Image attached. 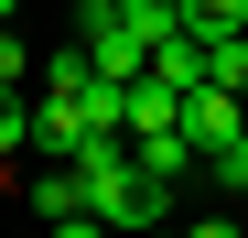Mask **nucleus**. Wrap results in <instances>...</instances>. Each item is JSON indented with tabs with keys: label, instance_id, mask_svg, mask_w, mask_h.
<instances>
[{
	"label": "nucleus",
	"instance_id": "nucleus-1",
	"mask_svg": "<svg viewBox=\"0 0 248 238\" xmlns=\"http://www.w3.org/2000/svg\"><path fill=\"white\" fill-rule=\"evenodd\" d=\"M184 141L205 152V173H216V163H227V152L248 141V87H227V76H205V87L184 98Z\"/></svg>",
	"mask_w": 248,
	"mask_h": 238
},
{
	"label": "nucleus",
	"instance_id": "nucleus-7",
	"mask_svg": "<svg viewBox=\"0 0 248 238\" xmlns=\"http://www.w3.org/2000/svg\"><path fill=\"white\" fill-rule=\"evenodd\" d=\"M0 87H32V54H22V33L0 22Z\"/></svg>",
	"mask_w": 248,
	"mask_h": 238
},
{
	"label": "nucleus",
	"instance_id": "nucleus-10",
	"mask_svg": "<svg viewBox=\"0 0 248 238\" xmlns=\"http://www.w3.org/2000/svg\"><path fill=\"white\" fill-rule=\"evenodd\" d=\"M11 11H22V0H0V22H11Z\"/></svg>",
	"mask_w": 248,
	"mask_h": 238
},
{
	"label": "nucleus",
	"instance_id": "nucleus-4",
	"mask_svg": "<svg viewBox=\"0 0 248 238\" xmlns=\"http://www.w3.org/2000/svg\"><path fill=\"white\" fill-rule=\"evenodd\" d=\"M130 141H140V173H162V184H184V173L205 163V152H194L184 130H130Z\"/></svg>",
	"mask_w": 248,
	"mask_h": 238
},
{
	"label": "nucleus",
	"instance_id": "nucleus-3",
	"mask_svg": "<svg viewBox=\"0 0 248 238\" xmlns=\"http://www.w3.org/2000/svg\"><path fill=\"white\" fill-rule=\"evenodd\" d=\"M76 33H87V54H97V76H140V65H151V33H130L119 11H97V22H76Z\"/></svg>",
	"mask_w": 248,
	"mask_h": 238
},
{
	"label": "nucleus",
	"instance_id": "nucleus-5",
	"mask_svg": "<svg viewBox=\"0 0 248 238\" xmlns=\"http://www.w3.org/2000/svg\"><path fill=\"white\" fill-rule=\"evenodd\" d=\"M184 33H248V0H184Z\"/></svg>",
	"mask_w": 248,
	"mask_h": 238
},
{
	"label": "nucleus",
	"instance_id": "nucleus-9",
	"mask_svg": "<svg viewBox=\"0 0 248 238\" xmlns=\"http://www.w3.org/2000/svg\"><path fill=\"white\" fill-rule=\"evenodd\" d=\"M97 11H119V0H76V22H97Z\"/></svg>",
	"mask_w": 248,
	"mask_h": 238
},
{
	"label": "nucleus",
	"instance_id": "nucleus-2",
	"mask_svg": "<svg viewBox=\"0 0 248 238\" xmlns=\"http://www.w3.org/2000/svg\"><path fill=\"white\" fill-rule=\"evenodd\" d=\"M32 217H44V227H97L87 173H76V163H44V173H32Z\"/></svg>",
	"mask_w": 248,
	"mask_h": 238
},
{
	"label": "nucleus",
	"instance_id": "nucleus-6",
	"mask_svg": "<svg viewBox=\"0 0 248 238\" xmlns=\"http://www.w3.org/2000/svg\"><path fill=\"white\" fill-rule=\"evenodd\" d=\"M205 54H216L227 87H248V33H205Z\"/></svg>",
	"mask_w": 248,
	"mask_h": 238
},
{
	"label": "nucleus",
	"instance_id": "nucleus-8",
	"mask_svg": "<svg viewBox=\"0 0 248 238\" xmlns=\"http://www.w3.org/2000/svg\"><path fill=\"white\" fill-rule=\"evenodd\" d=\"M216 184H227V195H237V206H248V141H237V152H227V163H216Z\"/></svg>",
	"mask_w": 248,
	"mask_h": 238
}]
</instances>
